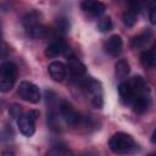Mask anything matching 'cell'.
Returning <instances> with one entry per match:
<instances>
[{
  "instance_id": "obj_1",
  "label": "cell",
  "mask_w": 156,
  "mask_h": 156,
  "mask_svg": "<svg viewBox=\"0 0 156 156\" xmlns=\"http://www.w3.org/2000/svg\"><path fill=\"white\" fill-rule=\"evenodd\" d=\"M17 78V66L11 61H4L0 63V91H10Z\"/></svg>"
},
{
  "instance_id": "obj_2",
  "label": "cell",
  "mask_w": 156,
  "mask_h": 156,
  "mask_svg": "<svg viewBox=\"0 0 156 156\" xmlns=\"http://www.w3.org/2000/svg\"><path fill=\"white\" fill-rule=\"evenodd\" d=\"M134 139L123 132L115 133L108 140V146L115 154H128L134 149Z\"/></svg>"
},
{
  "instance_id": "obj_3",
  "label": "cell",
  "mask_w": 156,
  "mask_h": 156,
  "mask_svg": "<svg viewBox=\"0 0 156 156\" xmlns=\"http://www.w3.org/2000/svg\"><path fill=\"white\" fill-rule=\"evenodd\" d=\"M83 89L87 96L90 99V102L94 105V107L101 108L104 105V93L101 83L95 79H87L83 83Z\"/></svg>"
},
{
  "instance_id": "obj_4",
  "label": "cell",
  "mask_w": 156,
  "mask_h": 156,
  "mask_svg": "<svg viewBox=\"0 0 156 156\" xmlns=\"http://www.w3.org/2000/svg\"><path fill=\"white\" fill-rule=\"evenodd\" d=\"M67 73L71 78V80L73 82H79V83H84L87 79V69H85V66L83 65V62L74 57V56H69L68 57V62H67Z\"/></svg>"
},
{
  "instance_id": "obj_5",
  "label": "cell",
  "mask_w": 156,
  "mask_h": 156,
  "mask_svg": "<svg viewBox=\"0 0 156 156\" xmlns=\"http://www.w3.org/2000/svg\"><path fill=\"white\" fill-rule=\"evenodd\" d=\"M18 95L20 98H22L24 101H28L30 104H37L39 102L41 95H40V90L39 88L32 83V82H27L23 80L21 82L20 87H18Z\"/></svg>"
},
{
  "instance_id": "obj_6",
  "label": "cell",
  "mask_w": 156,
  "mask_h": 156,
  "mask_svg": "<svg viewBox=\"0 0 156 156\" xmlns=\"http://www.w3.org/2000/svg\"><path fill=\"white\" fill-rule=\"evenodd\" d=\"M58 111L61 117L71 126H78L83 122V117L80 116V113L68 101L62 100L58 105Z\"/></svg>"
},
{
  "instance_id": "obj_7",
  "label": "cell",
  "mask_w": 156,
  "mask_h": 156,
  "mask_svg": "<svg viewBox=\"0 0 156 156\" xmlns=\"http://www.w3.org/2000/svg\"><path fill=\"white\" fill-rule=\"evenodd\" d=\"M38 117L37 111H29L26 115H22L20 118H17V126L20 132L24 136H32L35 133V119Z\"/></svg>"
},
{
  "instance_id": "obj_8",
  "label": "cell",
  "mask_w": 156,
  "mask_h": 156,
  "mask_svg": "<svg viewBox=\"0 0 156 156\" xmlns=\"http://www.w3.org/2000/svg\"><path fill=\"white\" fill-rule=\"evenodd\" d=\"M122 45H123V41H122V38L117 34L115 35H111L104 44V49L106 51V54H108L110 56L112 57H117L119 56V54L122 52Z\"/></svg>"
},
{
  "instance_id": "obj_9",
  "label": "cell",
  "mask_w": 156,
  "mask_h": 156,
  "mask_svg": "<svg viewBox=\"0 0 156 156\" xmlns=\"http://www.w3.org/2000/svg\"><path fill=\"white\" fill-rule=\"evenodd\" d=\"M82 10L88 13L91 17H99L101 16L105 10H106V5L101 1H93V0H85L82 2Z\"/></svg>"
},
{
  "instance_id": "obj_10",
  "label": "cell",
  "mask_w": 156,
  "mask_h": 156,
  "mask_svg": "<svg viewBox=\"0 0 156 156\" xmlns=\"http://www.w3.org/2000/svg\"><path fill=\"white\" fill-rule=\"evenodd\" d=\"M118 93H119V98L122 100V102L127 106H130L133 105V102L135 101V99L138 98V95L132 90V88L129 87V84L126 82H122L119 85H118ZM141 96V95H139Z\"/></svg>"
},
{
  "instance_id": "obj_11",
  "label": "cell",
  "mask_w": 156,
  "mask_h": 156,
  "mask_svg": "<svg viewBox=\"0 0 156 156\" xmlns=\"http://www.w3.org/2000/svg\"><path fill=\"white\" fill-rule=\"evenodd\" d=\"M48 71H49V74L50 77L55 80V82H61L66 78L67 76V68H66V65L60 62V61H54L49 65L48 67Z\"/></svg>"
},
{
  "instance_id": "obj_12",
  "label": "cell",
  "mask_w": 156,
  "mask_h": 156,
  "mask_svg": "<svg viewBox=\"0 0 156 156\" xmlns=\"http://www.w3.org/2000/svg\"><path fill=\"white\" fill-rule=\"evenodd\" d=\"M67 45L65 44V41L57 39L55 41H52L51 44L48 45V48L45 49V56L46 57H50V58H54V57H57L58 55H62L67 51Z\"/></svg>"
},
{
  "instance_id": "obj_13",
  "label": "cell",
  "mask_w": 156,
  "mask_h": 156,
  "mask_svg": "<svg viewBox=\"0 0 156 156\" xmlns=\"http://www.w3.org/2000/svg\"><path fill=\"white\" fill-rule=\"evenodd\" d=\"M39 17H40V15L37 11H30L23 17L22 23H23V27H24L26 32H29L30 29H33L35 26H38L40 23Z\"/></svg>"
},
{
  "instance_id": "obj_14",
  "label": "cell",
  "mask_w": 156,
  "mask_h": 156,
  "mask_svg": "<svg viewBox=\"0 0 156 156\" xmlns=\"http://www.w3.org/2000/svg\"><path fill=\"white\" fill-rule=\"evenodd\" d=\"M152 39V33L150 30H146L136 37H134L130 41V45L132 48L134 49H139V48H144L145 45H147L150 43V40Z\"/></svg>"
},
{
  "instance_id": "obj_15",
  "label": "cell",
  "mask_w": 156,
  "mask_h": 156,
  "mask_svg": "<svg viewBox=\"0 0 156 156\" xmlns=\"http://www.w3.org/2000/svg\"><path fill=\"white\" fill-rule=\"evenodd\" d=\"M140 61H141V65L147 68V69H151L155 67V63H156V55H155V51L154 50H145L141 52L140 55Z\"/></svg>"
},
{
  "instance_id": "obj_16",
  "label": "cell",
  "mask_w": 156,
  "mask_h": 156,
  "mask_svg": "<svg viewBox=\"0 0 156 156\" xmlns=\"http://www.w3.org/2000/svg\"><path fill=\"white\" fill-rule=\"evenodd\" d=\"M115 68H116V74L119 78L127 77L128 73H129V71H130V67H129V63H128L127 60H118L116 62Z\"/></svg>"
},
{
  "instance_id": "obj_17",
  "label": "cell",
  "mask_w": 156,
  "mask_h": 156,
  "mask_svg": "<svg viewBox=\"0 0 156 156\" xmlns=\"http://www.w3.org/2000/svg\"><path fill=\"white\" fill-rule=\"evenodd\" d=\"M122 21H123L124 26H127V27H133V26L135 24V22H136V15H135L134 12H132V11L128 10V11H126V12L123 13Z\"/></svg>"
},
{
  "instance_id": "obj_18",
  "label": "cell",
  "mask_w": 156,
  "mask_h": 156,
  "mask_svg": "<svg viewBox=\"0 0 156 156\" xmlns=\"http://www.w3.org/2000/svg\"><path fill=\"white\" fill-rule=\"evenodd\" d=\"M98 28L100 32L105 33V32H110L112 29V21L110 17H104L98 22Z\"/></svg>"
},
{
  "instance_id": "obj_19",
  "label": "cell",
  "mask_w": 156,
  "mask_h": 156,
  "mask_svg": "<svg viewBox=\"0 0 156 156\" xmlns=\"http://www.w3.org/2000/svg\"><path fill=\"white\" fill-rule=\"evenodd\" d=\"M54 150H55L56 154H58V155H61V156H71V155H72V154H71V150L68 149V146L65 145V144H62V143L55 144V145H54Z\"/></svg>"
},
{
  "instance_id": "obj_20",
  "label": "cell",
  "mask_w": 156,
  "mask_h": 156,
  "mask_svg": "<svg viewBox=\"0 0 156 156\" xmlns=\"http://www.w3.org/2000/svg\"><path fill=\"white\" fill-rule=\"evenodd\" d=\"M9 113H10V116L13 117V118H20V117L23 115V113H22V106L17 105V104H13V105L9 108Z\"/></svg>"
},
{
  "instance_id": "obj_21",
  "label": "cell",
  "mask_w": 156,
  "mask_h": 156,
  "mask_svg": "<svg viewBox=\"0 0 156 156\" xmlns=\"http://www.w3.org/2000/svg\"><path fill=\"white\" fill-rule=\"evenodd\" d=\"M57 27L63 33H66V32L69 30V23H68V21L66 18H58L57 20Z\"/></svg>"
},
{
  "instance_id": "obj_22",
  "label": "cell",
  "mask_w": 156,
  "mask_h": 156,
  "mask_svg": "<svg viewBox=\"0 0 156 156\" xmlns=\"http://www.w3.org/2000/svg\"><path fill=\"white\" fill-rule=\"evenodd\" d=\"M129 7H130L129 11L134 12L135 15H138L140 12V10H141V4L138 2V1H132V2H129Z\"/></svg>"
},
{
  "instance_id": "obj_23",
  "label": "cell",
  "mask_w": 156,
  "mask_h": 156,
  "mask_svg": "<svg viewBox=\"0 0 156 156\" xmlns=\"http://www.w3.org/2000/svg\"><path fill=\"white\" fill-rule=\"evenodd\" d=\"M6 54H7V46L2 40V34L0 30V57H4Z\"/></svg>"
},
{
  "instance_id": "obj_24",
  "label": "cell",
  "mask_w": 156,
  "mask_h": 156,
  "mask_svg": "<svg viewBox=\"0 0 156 156\" xmlns=\"http://www.w3.org/2000/svg\"><path fill=\"white\" fill-rule=\"evenodd\" d=\"M155 12H156V9H155V6H152V7L150 9V22H151L152 24H155V23H156V17H155Z\"/></svg>"
},
{
  "instance_id": "obj_25",
  "label": "cell",
  "mask_w": 156,
  "mask_h": 156,
  "mask_svg": "<svg viewBox=\"0 0 156 156\" xmlns=\"http://www.w3.org/2000/svg\"><path fill=\"white\" fill-rule=\"evenodd\" d=\"M1 156H15V154H13V151H11V150H4V151L1 152Z\"/></svg>"
},
{
  "instance_id": "obj_26",
  "label": "cell",
  "mask_w": 156,
  "mask_h": 156,
  "mask_svg": "<svg viewBox=\"0 0 156 156\" xmlns=\"http://www.w3.org/2000/svg\"><path fill=\"white\" fill-rule=\"evenodd\" d=\"M149 156H155V154H150V155H149Z\"/></svg>"
}]
</instances>
